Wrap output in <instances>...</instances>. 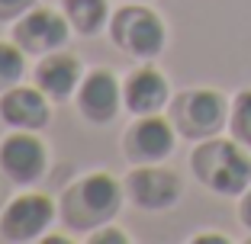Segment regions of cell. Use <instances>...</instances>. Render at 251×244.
Returning a JSON list of instances; mask_svg holds the SVG:
<instances>
[{"label": "cell", "mask_w": 251, "mask_h": 244, "mask_svg": "<svg viewBox=\"0 0 251 244\" xmlns=\"http://www.w3.org/2000/svg\"><path fill=\"white\" fill-rule=\"evenodd\" d=\"M110 36L126 55H135V58H155L168 42V29H164L161 16L155 10H148L145 3L119 7L113 13Z\"/></svg>", "instance_id": "obj_4"}, {"label": "cell", "mask_w": 251, "mask_h": 244, "mask_svg": "<svg viewBox=\"0 0 251 244\" xmlns=\"http://www.w3.org/2000/svg\"><path fill=\"white\" fill-rule=\"evenodd\" d=\"M129 3H145V0H129Z\"/></svg>", "instance_id": "obj_20"}, {"label": "cell", "mask_w": 251, "mask_h": 244, "mask_svg": "<svg viewBox=\"0 0 251 244\" xmlns=\"http://www.w3.org/2000/svg\"><path fill=\"white\" fill-rule=\"evenodd\" d=\"M55 222V202L45 193H20L0 212V235L7 241H36Z\"/></svg>", "instance_id": "obj_6"}, {"label": "cell", "mask_w": 251, "mask_h": 244, "mask_svg": "<svg viewBox=\"0 0 251 244\" xmlns=\"http://www.w3.org/2000/svg\"><path fill=\"white\" fill-rule=\"evenodd\" d=\"M123 103L132 116H155L171 103V87L158 67H139L123 84Z\"/></svg>", "instance_id": "obj_11"}, {"label": "cell", "mask_w": 251, "mask_h": 244, "mask_svg": "<svg viewBox=\"0 0 251 244\" xmlns=\"http://www.w3.org/2000/svg\"><path fill=\"white\" fill-rule=\"evenodd\" d=\"M90 241H94V244H103V241H119V244H126L129 238H126L123 231H97V235L90 238Z\"/></svg>", "instance_id": "obj_19"}, {"label": "cell", "mask_w": 251, "mask_h": 244, "mask_svg": "<svg viewBox=\"0 0 251 244\" xmlns=\"http://www.w3.org/2000/svg\"><path fill=\"white\" fill-rule=\"evenodd\" d=\"M251 148L235 138H203L190 157L193 177L219 196H242L251 186Z\"/></svg>", "instance_id": "obj_1"}, {"label": "cell", "mask_w": 251, "mask_h": 244, "mask_svg": "<svg viewBox=\"0 0 251 244\" xmlns=\"http://www.w3.org/2000/svg\"><path fill=\"white\" fill-rule=\"evenodd\" d=\"M49 167L45 141L29 129H13L7 138H0V174L16 186H32L42 180Z\"/></svg>", "instance_id": "obj_5"}, {"label": "cell", "mask_w": 251, "mask_h": 244, "mask_svg": "<svg viewBox=\"0 0 251 244\" xmlns=\"http://www.w3.org/2000/svg\"><path fill=\"white\" fill-rule=\"evenodd\" d=\"M180 177L161 164H135L132 174L126 177V193L145 212H161L180 200Z\"/></svg>", "instance_id": "obj_8"}, {"label": "cell", "mask_w": 251, "mask_h": 244, "mask_svg": "<svg viewBox=\"0 0 251 244\" xmlns=\"http://www.w3.org/2000/svg\"><path fill=\"white\" fill-rule=\"evenodd\" d=\"M36 0H0V20H20L26 10H32Z\"/></svg>", "instance_id": "obj_17"}, {"label": "cell", "mask_w": 251, "mask_h": 244, "mask_svg": "<svg viewBox=\"0 0 251 244\" xmlns=\"http://www.w3.org/2000/svg\"><path fill=\"white\" fill-rule=\"evenodd\" d=\"M65 3V16L81 36H97L106 26L110 7L106 0H61Z\"/></svg>", "instance_id": "obj_14"}, {"label": "cell", "mask_w": 251, "mask_h": 244, "mask_svg": "<svg viewBox=\"0 0 251 244\" xmlns=\"http://www.w3.org/2000/svg\"><path fill=\"white\" fill-rule=\"evenodd\" d=\"M238 219H242L245 228H251V186L242 193V202H238Z\"/></svg>", "instance_id": "obj_18"}, {"label": "cell", "mask_w": 251, "mask_h": 244, "mask_svg": "<svg viewBox=\"0 0 251 244\" xmlns=\"http://www.w3.org/2000/svg\"><path fill=\"white\" fill-rule=\"evenodd\" d=\"M126 157L132 164H161L164 157L174 151V122L155 116H139L123 138Z\"/></svg>", "instance_id": "obj_9"}, {"label": "cell", "mask_w": 251, "mask_h": 244, "mask_svg": "<svg viewBox=\"0 0 251 244\" xmlns=\"http://www.w3.org/2000/svg\"><path fill=\"white\" fill-rule=\"evenodd\" d=\"M123 106V84L113 77V71L97 67L77 87V110L84 119H90L94 126H103Z\"/></svg>", "instance_id": "obj_10"}, {"label": "cell", "mask_w": 251, "mask_h": 244, "mask_svg": "<svg viewBox=\"0 0 251 244\" xmlns=\"http://www.w3.org/2000/svg\"><path fill=\"white\" fill-rule=\"evenodd\" d=\"M49 96L39 87H10L7 93H0V119L13 129H29L39 132L42 126H49Z\"/></svg>", "instance_id": "obj_12"}, {"label": "cell", "mask_w": 251, "mask_h": 244, "mask_svg": "<svg viewBox=\"0 0 251 244\" xmlns=\"http://www.w3.org/2000/svg\"><path fill=\"white\" fill-rule=\"evenodd\" d=\"M229 132H232L235 141H242L245 148H251V90H242V93L232 100Z\"/></svg>", "instance_id": "obj_16"}, {"label": "cell", "mask_w": 251, "mask_h": 244, "mask_svg": "<svg viewBox=\"0 0 251 244\" xmlns=\"http://www.w3.org/2000/svg\"><path fill=\"white\" fill-rule=\"evenodd\" d=\"M23 74H26V52L16 42H3L0 39V93L16 87L23 81Z\"/></svg>", "instance_id": "obj_15"}, {"label": "cell", "mask_w": 251, "mask_h": 244, "mask_svg": "<svg viewBox=\"0 0 251 244\" xmlns=\"http://www.w3.org/2000/svg\"><path fill=\"white\" fill-rule=\"evenodd\" d=\"M81 61L74 58V55L68 52H49L42 55V61H39L36 67V87L42 90L49 100H68V96L74 93V90L81 87Z\"/></svg>", "instance_id": "obj_13"}, {"label": "cell", "mask_w": 251, "mask_h": 244, "mask_svg": "<svg viewBox=\"0 0 251 244\" xmlns=\"http://www.w3.org/2000/svg\"><path fill=\"white\" fill-rule=\"evenodd\" d=\"M68 36H71V22H68L65 13H55L49 7H32L20 16L13 42L26 55H49L65 48Z\"/></svg>", "instance_id": "obj_7"}, {"label": "cell", "mask_w": 251, "mask_h": 244, "mask_svg": "<svg viewBox=\"0 0 251 244\" xmlns=\"http://www.w3.org/2000/svg\"><path fill=\"white\" fill-rule=\"evenodd\" d=\"M229 119V103L219 90L209 87H197V90H184L180 96L171 100V122L177 126V132L184 138L203 141L219 135V129Z\"/></svg>", "instance_id": "obj_3"}, {"label": "cell", "mask_w": 251, "mask_h": 244, "mask_svg": "<svg viewBox=\"0 0 251 244\" xmlns=\"http://www.w3.org/2000/svg\"><path fill=\"white\" fill-rule=\"evenodd\" d=\"M123 190L126 186H119L116 177H110L103 170L87 174L65 196L68 222L74 228H100V225H106L119 212V206H123Z\"/></svg>", "instance_id": "obj_2"}]
</instances>
